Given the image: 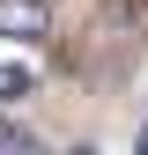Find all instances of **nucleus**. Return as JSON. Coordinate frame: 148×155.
Here are the masks:
<instances>
[{
    "label": "nucleus",
    "mask_w": 148,
    "mask_h": 155,
    "mask_svg": "<svg viewBox=\"0 0 148 155\" xmlns=\"http://www.w3.org/2000/svg\"><path fill=\"white\" fill-rule=\"evenodd\" d=\"M30 89H37L30 67H0V96H30Z\"/></svg>",
    "instance_id": "7ed1b4c3"
},
{
    "label": "nucleus",
    "mask_w": 148,
    "mask_h": 155,
    "mask_svg": "<svg viewBox=\"0 0 148 155\" xmlns=\"http://www.w3.org/2000/svg\"><path fill=\"white\" fill-rule=\"evenodd\" d=\"M0 37H15V45L52 37V0H0Z\"/></svg>",
    "instance_id": "f257e3e1"
},
{
    "label": "nucleus",
    "mask_w": 148,
    "mask_h": 155,
    "mask_svg": "<svg viewBox=\"0 0 148 155\" xmlns=\"http://www.w3.org/2000/svg\"><path fill=\"white\" fill-rule=\"evenodd\" d=\"M96 30L119 37V45H148V0H104V8H96Z\"/></svg>",
    "instance_id": "f03ea898"
},
{
    "label": "nucleus",
    "mask_w": 148,
    "mask_h": 155,
    "mask_svg": "<svg viewBox=\"0 0 148 155\" xmlns=\"http://www.w3.org/2000/svg\"><path fill=\"white\" fill-rule=\"evenodd\" d=\"M0 148H30V133H22V126H8V118H0Z\"/></svg>",
    "instance_id": "20e7f679"
}]
</instances>
